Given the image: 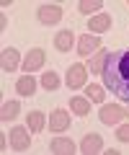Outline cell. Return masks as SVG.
<instances>
[{
  "mask_svg": "<svg viewBox=\"0 0 129 155\" xmlns=\"http://www.w3.org/2000/svg\"><path fill=\"white\" fill-rule=\"evenodd\" d=\"M103 85L111 91L116 98L129 104V47L116 49L108 54L106 67H103Z\"/></svg>",
  "mask_w": 129,
  "mask_h": 155,
  "instance_id": "cell-1",
  "label": "cell"
},
{
  "mask_svg": "<svg viewBox=\"0 0 129 155\" xmlns=\"http://www.w3.org/2000/svg\"><path fill=\"white\" fill-rule=\"evenodd\" d=\"M98 119H101L103 124H108V127H114V124H119L121 119H127V109H121L119 104H101Z\"/></svg>",
  "mask_w": 129,
  "mask_h": 155,
  "instance_id": "cell-2",
  "label": "cell"
},
{
  "mask_svg": "<svg viewBox=\"0 0 129 155\" xmlns=\"http://www.w3.org/2000/svg\"><path fill=\"white\" fill-rule=\"evenodd\" d=\"M8 140H11V147L16 150V153H23V150L31 147V129H26V127H13L11 132H8Z\"/></svg>",
  "mask_w": 129,
  "mask_h": 155,
  "instance_id": "cell-3",
  "label": "cell"
},
{
  "mask_svg": "<svg viewBox=\"0 0 129 155\" xmlns=\"http://www.w3.org/2000/svg\"><path fill=\"white\" fill-rule=\"evenodd\" d=\"M62 16H65V11H62L60 5H54V3L39 5V11H36V18H39V23H44V26H54V23H60Z\"/></svg>",
  "mask_w": 129,
  "mask_h": 155,
  "instance_id": "cell-4",
  "label": "cell"
},
{
  "mask_svg": "<svg viewBox=\"0 0 129 155\" xmlns=\"http://www.w3.org/2000/svg\"><path fill=\"white\" fill-rule=\"evenodd\" d=\"M44 62H47V52L41 49V47H34V49H28L26 57H23V72H26V75H31L34 70L44 67Z\"/></svg>",
  "mask_w": 129,
  "mask_h": 155,
  "instance_id": "cell-5",
  "label": "cell"
},
{
  "mask_svg": "<svg viewBox=\"0 0 129 155\" xmlns=\"http://www.w3.org/2000/svg\"><path fill=\"white\" fill-rule=\"evenodd\" d=\"M85 78H88V70H85L83 62L70 65V67H67V88H73V91L83 88V85H85Z\"/></svg>",
  "mask_w": 129,
  "mask_h": 155,
  "instance_id": "cell-6",
  "label": "cell"
},
{
  "mask_svg": "<svg viewBox=\"0 0 129 155\" xmlns=\"http://www.w3.org/2000/svg\"><path fill=\"white\" fill-rule=\"evenodd\" d=\"M47 127L52 129V132H65V129H70V114L67 109H54L49 114V122H47Z\"/></svg>",
  "mask_w": 129,
  "mask_h": 155,
  "instance_id": "cell-7",
  "label": "cell"
},
{
  "mask_svg": "<svg viewBox=\"0 0 129 155\" xmlns=\"http://www.w3.org/2000/svg\"><path fill=\"white\" fill-rule=\"evenodd\" d=\"M80 153L83 155H95V153H101L103 150V137L101 134H95V132H88L83 137V142H80Z\"/></svg>",
  "mask_w": 129,
  "mask_h": 155,
  "instance_id": "cell-8",
  "label": "cell"
},
{
  "mask_svg": "<svg viewBox=\"0 0 129 155\" xmlns=\"http://www.w3.org/2000/svg\"><path fill=\"white\" fill-rule=\"evenodd\" d=\"M3 60H0V65H3V72H16L18 70V65H23V60H21V54H18V49L16 47H8V49H3Z\"/></svg>",
  "mask_w": 129,
  "mask_h": 155,
  "instance_id": "cell-9",
  "label": "cell"
},
{
  "mask_svg": "<svg viewBox=\"0 0 129 155\" xmlns=\"http://www.w3.org/2000/svg\"><path fill=\"white\" fill-rule=\"evenodd\" d=\"M98 49H101V36H95V34L80 36V41H78V54L80 57H90V52H98Z\"/></svg>",
  "mask_w": 129,
  "mask_h": 155,
  "instance_id": "cell-10",
  "label": "cell"
},
{
  "mask_svg": "<svg viewBox=\"0 0 129 155\" xmlns=\"http://www.w3.org/2000/svg\"><path fill=\"white\" fill-rule=\"evenodd\" d=\"M75 150H78V147H75V142H73V140H67V137H54L49 142V153L52 155H73Z\"/></svg>",
  "mask_w": 129,
  "mask_h": 155,
  "instance_id": "cell-11",
  "label": "cell"
},
{
  "mask_svg": "<svg viewBox=\"0 0 129 155\" xmlns=\"http://www.w3.org/2000/svg\"><path fill=\"white\" fill-rule=\"evenodd\" d=\"M111 28V16L108 13H98V16L88 18V31L90 34H106Z\"/></svg>",
  "mask_w": 129,
  "mask_h": 155,
  "instance_id": "cell-12",
  "label": "cell"
},
{
  "mask_svg": "<svg viewBox=\"0 0 129 155\" xmlns=\"http://www.w3.org/2000/svg\"><path fill=\"white\" fill-rule=\"evenodd\" d=\"M75 44V34L70 31V28H65V31L54 34V49L57 52H70Z\"/></svg>",
  "mask_w": 129,
  "mask_h": 155,
  "instance_id": "cell-13",
  "label": "cell"
},
{
  "mask_svg": "<svg viewBox=\"0 0 129 155\" xmlns=\"http://www.w3.org/2000/svg\"><path fill=\"white\" fill-rule=\"evenodd\" d=\"M16 93L18 96H26V98H31V96L36 93V78L31 75H23L16 80Z\"/></svg>",
  "mask_w": 129,
  "mask_h": 155,
  "instance_id": "cell-14",
  "label": "cell"
},
{
  "mask_svg": "<svg viewBox=\"0 0 129 155\" xmlns=\"http://www.w3.org/2000/svg\"><path fill=\"white\" fill-rule=\"evenodd\" d=\"M108 54H111V52L101 47V49L95 52L93 57H90V62H88V70L93 72V75H101V72H103V67H106V60H108Z\"/></svg>",
  "mask_w": 129,
  "mask_h": 155,
  "instance_id": "cell-15",
  "label": "cell"
},
{
  "mask_svg": "<svg viewBox=\"0 0 129 155\" xmlns=\"http://www.w3.org/2000/svg\"><path fill=\"white\" fill-rule=\"evenodd\" d=\"M70 111L78 114V116H88L90 114V101L85 96H73L70 98Z\"/></svg>",
  "mask_w": 129,
  "mask_h": 155,
  "instance_id": "cell-16",
  "label": "cell"
},
{
  "mask_svg": "<svg viewBox=\"0 0 129 155\" xmlns=\"http://www.w3.org/2000/svg\"><path fill=\"white\" fill-rule=\"evenodd\" d=\"M26 122H28V129L34 134H39V132H44V127H47V116L41 114V111H31V114L26 116Z\"/></svg>",
  "mask_w": 129,
  "mask_h": 155,
  "instance_id": "cell-17",
  "label": "cell"
},
{
  "mask_svg": "<svg viewBox=\"0 0 129 155\" xmlns=\"http://www.w3.org/2000/svg\"><path fill=\"white\" fill-rule=\"evenodd\" d=\"M60 85H62V78L57 75L54 70H47L44 75H41V88L44 91H57Z\"/></svg>",
  "mask_w": 129,
  "mask_h": 155,
  "instance_id": "cell-18",
  "label": "cell"
},
{
  "mask_svg": "<svg viewBox=\"0 0 129 155\" xmlns=\"http://www.w3.org/2000/svg\"><path fill=\"white\" fill-rule=\"evenodd\" d=\"M18 114H21V104H18V101H5L3 109H0V119H5V122L16 119Z\"/></svg>",
  "mask_w": 129,
  "mask_h": 155,
  "instance_id": "cell-19",
  "label": "cell"
},
{
  "mask_svg": "<svg viewBox=\"0 0 129 155\" xmlns=\"http://www.w3.org/2000/svg\"><path fill=\"white\" fill-rule=\"evenodd\" d=\"M85 98H88L90 104H103V101H106L103 85H95V83H90L88 88H85Z\"/></svg>",
  "mask_w": 129,
  "mask_h": 155,
  "instance_id": "cell-20",
  "label": "cell"
},
{
  "mask_svg": "<svg viewBox=\"0 0 129 155\" xmlns=\"http://www.w3.org/2000/svg\"><path fill=\"white\" fill-rule=\"evenodd\" d=\"M103 8V0H80L78 3V11L83 13V16H88V13H98Z\"/></svg>",
  "mask_w": 129,
  "mask_h": 155,
  "instance_id": "cell-21",
  "label": "cell"
},
{
  "mask_svg": "<svg viewBox=\"0 0 129 155\" xmlns=\"http://www.w3.org/2000/svg\"><path fill=\"white\" fill-rule=\"evenodd\" d=\"M116 140L129 142V124H119V127H116Z\"/></svg>",
  "mask_w": 129,
  "mask_h": 155,
  "instance_id": "cell-22",
  "label": "cell"
},
{
  "mask_svg": "<svg viewBox=\"0 0 129 155\" xmlns=\"http://www.w3.org/2000/svg\"><path fill=\"white\" fill-rule=\"evenodd\" d=\"M127 116H129V109H127Z\"/></svg>",
  "mask_w": 129,
  "mask_h": 155,
  "instance_id": "cell-23",
  "label": "cell"
}]
</instances>
